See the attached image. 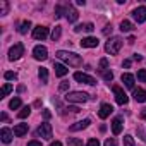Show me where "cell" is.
Wrapping results in <instances>:
<instances>
[{"mask_svg":"<svg viewBox=\"0 0 146 146\" xmlns=\"http://www.w3.org/2000/svg\"><path fill=\"white\" fill-rule=\"evenodd\" d=\"M55 57L57 58H60V60H64L67 65H70V67H79L81 64H83V58L78 55V53H74V52H67V50H58L57 53H55Z\"/></svg>","mask_w":146,"mask_h":146,"instance_id":"cell-1","label":"cell"},{"mask_svg":"<svg viewBox=\"0 0 146 146\" xmlns=\"http://www.w3.org/2000/svg\"><path fill=\"white\" fill-rule=\"evenodd\" d=\"M90 100V95L84 91H69L65 95V102L67 103H84Z\"/></svg>","mask_w":146,"mask_h":146,"instance_id":"cell-2","label":"cell"},{"mask_svg":"<svg viewBox=\"0 0 146 146\" xmlns=\"http://www.w3.org/2000/svg\"><path fill=\"white\" fill-rule=\"evenodd\" d=\"M122 38H119V36H113V38H110L107 43H105V52L107 53H110V55H117L119 52H120V48H122Z\"/></svg>","mask_w":146,"mask_h":146,"instance_id":"cell-3","label":"cell"},{"mask_svg":"<svg viewBox=\"0 0 146 146\" xmlns=\"http://www.w3.org/2000/svg\"><path fill=\"white\" fill-rule=\"evenodd\" d=\"M24 55V46H23V43H16L14 46H11V50H9V60H19L21 57Z\"/></svg>","mask_w":146,"mask_h":146,"instance_id":"cell-4","label":"cell"},{"mask_svg":"<svg viewBox=\"0 0 146 146\" xmlns=\"http://www.w3.org/2000/svg\"><path fill=\"white\" fill-rule=\"evenodd\" d=\"M36 136L43 137V139H52V124L43 122L38 129H36Z\"/></svg>","mask_w":146,"mask_h":146,"instance_id":"cell-5","label":"cell"},{"mask_svg":"<svg viewBox=\"0 0 146 146\" xmlns=\"http://www.w3.org/2000/svg\"><path fill=\"white\" fill-rule=\"evenodd\" d=\"M113 95H115V100H117V103H119V105H125V103L129 102V98H127L125 91H124L120 86H113Z\"/></svg>","mask_w":146,"mask_h":146,"instance_id":"cell-6","label":"cell"},{"mask_svg":"<svg viewBox=\"0 0 146 146\" xmlns=\"http://www.w3.org/2000/svg\"><path fill=\"white\" fill-rule=\"evenodd\" d=\"M74 79H76L78 83H84V84H90V86L96 84V79L91 78V76H88V74H84V72H76V74H74Z\"/></svg>","mask_w":146,"mask_h":146,"instance_id":"cell-7","label":"cell"},{"mask_svg":"<svg viewBox=\"0 0 146 146\" xmlns=\"http://www.w3.org/2000/svg\"><path fill=\"white\" fill-rule=\"evenodd\" d=\"M33 57H35L36 60H46V58H48V50H46V46H43V45L35 46V50H33Z\"/></svg>","mask_w":146,"mask_h":146,"instance_id":"cell-8","label":"cell"},{"mask_svg":"<svg viewBox=\"0 0 146 146\" xmlns=\"http://www.w3.org/2000/svg\"><path fill=\"white\" fill-rule=\"evenodd\" d=\"M98 45H100V41H98V38H95V36H86V38L81 40V46H83V48H96Z\"/></svg>","mask_w":146,"mask_h":146,"instance_id":"cell-9","label":"cell"},{"mask_svg":"<svg viewBox=\"0 0 146 146\" xmlns=\"http://www.w3.org/2000/svg\"><path fill=\"white\" fill-rule=\"evenodd\" d=\"M132 17L137 21V23H144L146 21V5H141L137 9L132 11Z\"/></svg>","mask_w":146,"mask_h":146,"instance_id":"cell-10","label":"cell"},{"mask_svg":"<svg viewBox=\"0 0 146 146\" xmlns=\"http://www.w3.org/2000/svg\"><path fill=\"white\" fill-rule=\"evenodd\" d=\"M48 36V28H45V26H36L35 29H33V38L35 40H45Z\"/></svg>","mask_w":146,"mask_h":146,"instance_id":"cell-11","label":"cell"},{"mask_svg":"<svg viewBox=\"0 0 146 146\" xmlns=\"http://www.w3.org/2000/svg\"><path fill=\"white\" fill-rule=\"evenodd\" d=\"M90 124H91V120H90V119H83V120H79V122H76V124H72V125L69 127V131H70V132L83 131V129H86Z\"/></svg>","mask_w":146,"mask_h":146,"instance_id":"cell-12","label":"cell"},{"mask_svg":"<svg viewBox=\"0 0 146 146\" xmlns=\"http://www.w3.org/2000/svg\"><path fill=\"white\" fill-rule=\"evenodd\" d=\"M65 17H67L69 23H76L78 17H79V14H78V11L72 7V5H67L65 7Z\"/></svg>","mask_w":146,"mask_h":146,"instance_id":"cell-13","label":"cell"},{"mask_svg":"<svg viewBox=\"0 0 146 146\" xmlns=\"http://www.w3.org/2000/svg\"><path fill=\"white\" fill-rule=\"evenodd\" d=\"M12 136H14V132L11 129H7V127H4L0 131V139H2V143H5V144H9L12 141Z\"/></svg>","mask_w":146,"mask_h":146,"instance_id":"cell-14","label":"cell"},{"mask_svg":"<svg viewBox=\"0 0 146 146\" xmlns=\"http://www.w3.org/2000/svg\"><path fill=\"white\" fill-rule=\"evenodd\" d=\"M24 134H28V124H16L14 125V136L23 137Z\"/></svg>","mask_w":146,"mask_h":146,"instance_id":"cell-15","label":"cell"},{"mask_svg":"<svg viewBox=\"0 0 146 146\" xmlns=\"http://www.w3.org/2000/svg\"><path fill=\"white\" fill-rule=\"evenodd\" d=\"M112 112H113L112 105H108V103H103V105L100 107V112H98V115H100V119H107V117H108Z\"/></svg>","mask_w":146,"mask_h":146,"instance_id":"cell-16","label":"cell"},{"mask_svg":"<svg viewBox=\"0 0 146 146\" xmlns=\"http://www.w3.org/2000/svg\"><path fill=\"white\" fill-rule=\"evenodd\" d=\"M112 132H113L115 136L122 132V119H120V117H115V119L112 120Z\"/></svg>","mask_w":146,"mask_h":146,"instance_id":"cell-17","label":"cell"},{"mask_svg":"<svg viewBox=\"0 0 146 146\" xmlns=\"http://www.w3.org/2000/svg\"><path fill=\"white\" fill-rule=\"evenodd\" d=\"M122 83L125 84V88L132 90L134 88V76L129 74V72H125V74H122Z\"/></svg>","mask_w":146,"mask_h":146,"instance_id":"cell-18","label":"cell"},{"mask_svg":"<svg viewBox=\"0 0 146 146\" xmlns=\"http://www.w3.org/2000/svg\"><path fill=\"white\" fill-rule=\"evenodd\" d=\"M134 100L137 102V103H143V102H146V90H141V88H137V90H134Z\"/></svg>","mask_w":146,"mask_h":146,"instance_id":"cell-19","label":"cell"},{"mask_svg":"<svg viewBox=\"0 0 146 146\" xmlns=\"http://www.w3.org/2000/svg\"><path fill=\"white\" fill-rule=\"evenodd\" d=\"M53 69H55V74H57L58 78H64L67 72H69L67 65H64V64H55V65H53Z\"/></svg>","mask_w":146,"mask_h":146,"instance_id":"cell-20","label":"cell"},{"mask_svg":"<svg viewBox=\"0 0 146 146\" xmlns=\"http://www.w3.org/2000/svg\"><path fill=\"white\" fill-rule=\"evenodd\" d=\"M93 29H95V24H93V23L79 24V26H76V28H74V31H76V33H79V31H86V33H91Z\"/></svg>","mask_w":146,"mask_h":146,"instance_id":"cell-21","label":"cell"},{"mask_svg":"<svg viewBox=\"0 0 146 146\" xmlns=\"http://www.w3.org/2000/svg\"><path fill=\"white\" fill-rule=\"evenodd\" d=\"M38 76H40V81H41L43 84H46V83H48V69H45V67H40V70H38Z\"/></svg>","mask_w":146,"mask_h":146,"instance_id":"cell-22","label":"cell"},{"mask_svg":"<svg viewBox=\"0 0 146 146\" xmlns=\"http://www.w3.org/2000/svg\"><path fill=\"white\" fill-rule=\"evenodd\" d=\"M12 91V84H9V83H5L4 86H2V90H0V98H5L9 93Z\"/></svg>","mask_w":146,"mask_h":146,"instance_id":"cell-23","label":"cell"},{"mask_svg":"<svg viewBox=\"0 0 146 146\" xmlns=\"http://www.w3.org/2000/svg\"><path fill=\"white\" fill-rule=\"evenodd\" d=\"M132 28H134V26H132V23H131V21H122V23H120V29H122L124 33L132 31Z\"/></svg>","mask_w":146,"mask_h":146,"instance_id":"cell-24","label":"cell"},{"mask_svg":"<svg viewBox=\"0 0 146 146\" xmlns=\"http://www.w3.org/2000/svg\"><path fill=\"white\" fill-rule=\"evenodd\" d=\"M60 35H62V28L60 26H55L53 31H52V40L53 41H58L60 40Z\"/></svg>","mask_w":146,"mask_h":146,"instance_id":"cell-25","label":"cell"},{"mask_svg":"<svg viewBox=\"0 0 146 146\" xmlns=\"http://www.w3.org/2000/svg\"><path fill=\"white\" fill-rule=\"evenodd\" d=\"M29 113H31V107L28 105V107H23V108H21V112L17 113V117H19V119H26Z\"/></svg>","mask_w":146,"mask_h":146,"instance_id":"cell-26","label":"cell"},{"mask_svg":"<svg viewBox=\"0 0 146 146\" xmlns=\"http://www.w3.org/2000/svg\"><path fill=\"white\" fill-rule=\"evenodd\" d=\"M9 12V4L5 0H0V16H5Z\"/></svg>","mask_w":146,"mask_h":146,"instance_id":"cell-27","label":"cell"},{"mask_svg":"<svg viewBox=\"0 0 146 146\" xmlns=\"http://www.w3.org/2000/svg\"><path fill=\"white\" fill-rule=\"evenodd\" d=\"M19 107H21V98H17V96H16V98H12V100H11V103H9V108L17 110Z\"/></svg>","mask_w":146,"mask_h":146,"instance_id":"cell-28","label":"cell"},{"mask_svg":"<svg viewBox=\"0 0 146 146\" xmlns=\"http://www.w3.org/2000/svg\"><path fill=\"white\" fill-rule=\"evenodd\" d=\"M29 28H31V23H29V21H24V23L19 26V33H21V35H26Z\"/></svg>","mask_w":146,"mask_h":146,"instance_id":"cell-29","label":"cell"},{"mask_svg":"<svg viewBox=\"0 0 146 146\" xmlns=\"http://www.w3.org/2000/svg\"><path fill=\"white\" fill-rule=\"evenodd\" d=\"M4 78H5L7 81H16V79H17V74H16V72H11V70H9V72H5V74H4Z\"/></svg>","mask_w":146,"mask_h":146,"instance_id":"cell-30","label":"cell"},{"mask_svg":"<svg viewBox=\"0 0 146 146\" xmlns=\"http://www.w3.org/2000/svg\"><path fill=\"white\" fill-rule=\"evenodd\" d=\"M98 69H100V72H105V70L108 69V60H107V58H102V60H100V67H98Z\"/></svg>","mask_w":146,"mask_h":146,"instance_id":"cell-31","label":"cell"},{"mask_svg":"<svg viewBox=\"0 0 146 146\" xmlns=\"http://www.w3.org/2000/svg\"><path fill=\"white\" fill-rule=\"evenodd\" d=\"M137 79H139L141 83H146V69L137 70Z\"/></svg>","mask_w":146,"mask_h":146,"instance_id":"cell-32","label":"cell"},{"mask_svg":"<svg viewBox=\"0 0 146 146\" xmlns=\"http://www.w3.org/2000/svg\"><path fill=\"white\" fill-rule=\"evenodd\" d=\"M103 74V79L107 81V83H110L112 79H113V74H112V70H105V72H102Z\"/></svg>","mask_w":146,"mask_h":146,"instance_id":"cell-33","label":"cell"},{"mask_svg":"<svg viewBox=\"0 0 146 146\" xmlns=\"http://www.w3.org/2000/svg\"><path fill=\"white\" fill-rule=\"evenodd\" d=\"M124 144H125V146H134V137L129 136V134L124 136Z\"/></svg>","mask_w":146,"mask_h":146,"instance_id":"cell-34","label":"cell"},{"mask_svg":"<svg viewBox=\"0 0 146 146\" xmlns=\"http://www.w3.org/2000/svg\"><path fill=\"white\" fill-rule=\"evenodd\" d=\"M62 12H65V7H62V5H57V7H55V17L58 19V17L62 16Z\"/></svg>","mask_w":146,"mask_h":146,"instance_id":"cell-35","label":"cell"},{"mask_svg":"<svg viewBox=\"0 0 146 146\" xmlns=\"http://www.w3.org/2000/svg\"><path fill=\"white\" fill-rule=\"evenodd\" d=\"M69 146H83V141L81 139H70L69 141Z\"/></svg>","mask_w":146,"mask_h":146,"instance_id":"cell-36","label":"cell"},{"mask_svg":"<svg viewBox=\"0 0 146 146\" xmlns=\"http://www.w3.org/2000/svg\"><path fill=\"white\" fill-rule=\"evenodd\" d=\"M105 146H117V141H115L113 137H108V139L105 141Z\"/></svg>","mask_w":146,"mask_h":146,"instance_id":"cell-37","label":"cell"},{"mask_svg":"<svg viewBox=\"0 0 146 146\" xmlns=\"http://www.w3.org/2000/svg\"><path fill=\"white\" fill-rule=\"evenodd\" d=\"M86 146H100V141H98V139H95V137H93V139H90V141H88V143H86Z\"/></svg>","mask_w":146,"mask_h":146,"instance_id":"cell-38","label":"cell"},{"mask_svg":"<svg viewBox=\"0 0 146 146\" xmlns=\"http://www.w3.org/2000/svg\"><path fill=\"white\" fill-rule=\"evenodd\" d=\"M67 88H69V83H67V81H62V83H60V86H58V90H60V91H65Z\"/></svg>","mask_w":146,"mask_h":146,"instance_id":"cell-39","label":"cell"},{"mask_svg":"<svg viewBox=\"0 0 146 146\" xmlns=\"http://www.w3.org/2000/svg\"><path fill=\"white\" fill-rule=\"evenodd\" d=\"M28 146H41V143H40V141H29Z\"/></svg>","mask_w":146,"mask_h":146,"instance_id":"cell-40","label":"cell"},{"mask_svg":"<svg viewBox=\"0 0 146 146\" xmlns=\"http://www.w3.org/2000/svg\"><path fill=\"white\" fill-rule=\"evenodd\" d=\"M43 117H45V119H50V117H52L50 110H43Z\"/></svg>","mask_w":146,"mask_h":146,"instance_id":"cell-41","label":"cell"},{"mask_svg":"<svg viewBox=\"0 0 146 146\" xmlns=\"http://www.w3.org/2000/svg\"><path fill=\"white\" fill-rule=\"evenodd\" d=\"M108 33H112V26H107V28L103 29V35H108Z\"/></svg>","mask_w":146,"mask_h":146,"instance_id":"cell-42","label":"cell"},{"mask_svg":"<svg viewBox=\"0 0 146 146\" xmlns=\"http://www.w3.org/2000/svg\"><path fill=\"white\" fill-rule=\"evenodd\" d=\"M122 65H124V67H125V69H127V67H131V60H129V58H125V60H124V64H122Z\"/></svg>","mask_w":146,"mask_h":146,"instance_id":"cell-43","label":"cell"},{"mask_svg":"<svg viewBox=\"0 0 146 146\" xmlns=\"http://www.w3.org/2000/svg\"><path fill=\"white\" fill-rule=\"evenodd\" d=\"M139 117H141L143 120H146V108H143V110H141V115H139Z\"/></svg>","mask_w":146,"mask_h":146,"instance_id":"cell-44","label":"cell"},{"mask_svg":"<svg viewBox=\"0 0 146 146\" xmlns=\"http://www.w3.org/2000/svg\"><path fill=\"white\" fill-rule=\"evenodd\" d=\"M0 119H2L4 122H7V120H9V117H7V113H2V115H0Z\"/></svg>","mask_w":146,"mask_h":146,"instance_id":"cell-45","label":"cell"},{"mask_svg":"<svg viewBox=\"0 0 146 146\" xmlns=\"http://www.w3.org/2000/svg\"><path fill=\"white\" fill-rule=\"evenodd\" d=\"M50 146H62V143H60V141H53Z\"/></svg>","mask_w":146,"mask_h":146,"instance_id":"cell-46","label":"cell"},{"mask_svg":"<svg viewBox=\"0 0 146 146\" xmlns=\"http://www.w3.org/2000/svg\"><path fill=\"white\" fill-rule=\"evenodd\" d=\"M132 58H134V60H143V57H141V55H137V53H136V55H134Z\"/></svg>","mask_w":146,"mask_h":146,"instance_id":"cell-47","label":"cell"}]
</instances>
